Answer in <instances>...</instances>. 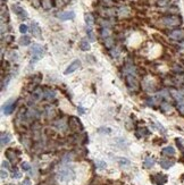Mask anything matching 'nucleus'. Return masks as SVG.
<instances>
[{
  "label": "nucleus",
  "mask_w": 184,
  "mask_h": 185,
  "mask_svg": "<svg viewBox=\"0 0 184 185\" xmlns=\"http://www.w3.org/2000/svg\"><path fill=\"white\" fill-rule=\"evenodd\" d=\"M160 22L167 27H176L182 24V18L177 15H167L163 17Z\"/></svg>",
  "instance_id": "obj_1"
},
{
  "label": "nucleus",
  "mask_w": 184,
  "mask_h": 185,
  "mask_svg": "<svg viewBox=\"0 0 184 185\" xmlns=\"http://www.w3.org/2000/svg\"><path fill=\"white\" fill-rule=\"evenodd\" d=\"M58 179L61 181V182H68L70 179H73L74 177H75V173H74V170L70 167H64V168H61L59 171H58Z\"/></svg>",
  "instance_id": "obj_2"
},
{
  "label": "nucleus",
  "mask_w": 184,
  "mask_h": 185,
  "mask_svg": "<svg viewBox=\"0 0 184 185\" xmlns=\"http://www.w3.org/2000/svg\"><path fill=\"white\" fill-rule=\"evenodd\" d=\"M31 53H32V60L31 64H33L35 61H38L39 59L43 56V48L40 44H33L31 47Z\"/></svg>",
  "instance_id": "obj_3"
},
{
  "label": "nucleus",
  "mask_w": 184,
  "mask_h": 185,
  "mask_svg": "<svg viewBox=\"0 0 184 185\" xmlns=\"http://www.w3.org/2000/svg\"><path fill=\"white\" fill-rule=\"evenodd\" d=\"M125 82H126V85L130 90H133V91H138L139 90V82L136 80V77L133 75V74H126L125 76Z\"/></svg>",
  "instance_id": "obj_4"
},
{
  "label": "nucleus",
  "mask_w": 184,
  "mask_h": 185,
  "mask_svg": "<svg viewBox=\"0 0 184 185\" xmlns=\"http://www.w3.org/2000/svg\"><path fill=\"white\" fill-rule=\"evenodd\" d=\"M171 92H172V95L174 97L176 103H177V108H178V110L184 115V97L180 92L175 91V90H172Z\"/></svg>",
  "instance_id": "obj_5"
},
{
  "label": "nucleus",
  "mask_w": 184,
  "mask_h": 185,
  "mask_svg": "<svg viewBox=\"0 0 184 185\" xmlns=\"http://www.w3.org/2000/svg\"><path fill=\"white\" fill-rule=\"evenodd\" d=\"M168 36L175 41H184V28H176L169 32Z\"/></svg>",
  "instance_id": "obj_6"
},
{
  "label": "nucleus",
  "mask_w": 184,
  "mask_h": 185,
  "mask_svg": "<svg viewBox=\"0 0 184 185\" xmlns=\"http://www.w3.org/2000/svg\"><path fill=\"white\" fill-rule=\"evenodd\" d=\"M81 67V60L79 59H76V60H74L72 64H70L68 67L65 69V72H64V74L65 75H68V74H72V73H74L76 69H79Z\"/></svg>",
  "instance_id": "obj_7"
},
{
  "label": "nucleus",
  "mask_w": 184,
  "mask_h": 185,
  "mask_svg": "<svg viewBox=\"0 0 184 185\" xmlns=\"http://www.w3.org/2000/svg\"><path fill=\"white\" fill-rule=\"evenodd\" d=\"M31 32H32V35L36 38V39H41V36H42V34H41V28H40V26L39 24L36 23V22H32L31 23Z\"/></svg>",
  "instance_id": "obj_8"
},
{
  "label": "nucleus",
  "mask_w": 184,
  "mask_h": 185,
  "mask_svg": "<svg viewBox=\"0 0 184 185\" xmlns=\"http://www.w3.org/2000/svg\"><path fill=\"white\" fill-rule=\"evenodd\" d=\"M11 9H13V11H14L19 18H22V19H26L27 18V13L22 8L21 6H18V5H13Z\"/></svg>",
  "instance_id": "obj_9"
},
{
  "label": "nucleus",
  "mask_w": 184,
  "mask_h": 185,
  "mask_svg": "<svg viewBox=\"0 0 184 185\" xmlns=\"http://www.w3.org/2000/svg\"><path fill=\"white\" fill-rule=\"evenodd\" d=\"M70 127L73 131H79V130H82V128H83L82 124H81V120L76 117L70 118Z\"/></svg>",
  "instance_id": "obj_10"
},
{
  "label": "nucleus",
  "mask_w": 184,
  "mask_h": 185,
  "mask_svg": "<svg viewBox=\"0 0 184 185\" xmlns=\"http://www.w3.org/2000/svg\"><path fill=\"white\" fill-rule=\"evenodd\" d=\"M5 154H6L7 159H8L9 161H11L13 164L17 162L18 154H16V153H15V150H14V149H7V150H6V152H5Z\"/></svg>",
  "instance_id": "obj_11"
},
{
  "label": "nucleus",
  "mask_w": 184,
  "mask_h": 185,
  "mask_svg": "<svg viewBox=\"0 0 184 185\" xmlns=\"http://www.w3.org/2000/svg\"><path fill=\"white\" fill-rule=\"evenodd\" d=\"M14 109H15V103H14L13 100H9L8 102H6V103L4 105V108H2L5 115H10V114L14 111Z\"/></svg>",
  "instance_id": "obj_12"
},
{
  "label": "nucleus",
  "mask_w": 184,
  "mask_h": 185,
  "mask_svg": "<svg viewBox=\"0 0 184 185\" xmlns=\"http://www.w3.org/2000/svg\"><path fill=\"white\" fill-rule=\"evenodd\" d=\"M75 17V13L74 11H63L58 14V18L61 21H68V19H73Z\"/></svg>",
  "instance_id": "obj_13"
},
{
  "label": "nucleus",
  "mask_w": 184,
  "mask_h": 185,
  "mask_svg": "<svg viewBox=\"0 0 184 185\" xmlns=\"http://www.w3.org/2000/svg\"><path fill=\"white\" fill-rule=\"evenodd\" d=\"M43 97H44V93H43V90H42L41 88L35 89L34 91H33V93H32V100L33 101L41 100Z\"/></svg>",
  "instance_id": "obj_14"
},
{
  "label": "nucleus",
  "mask_w": 184,
  "mask_h": 185,
  "mask_svg": "<svg viewBox=\"0 0 184 185\" xmlns=\"http://www.w3.org/2000/svg\"><path fill=\"white\" fill-rule=\"evenodd\" d=\"M0 140H1V147H4L5 144H7V143L10 142V140H11V136H10V134H9V133H7V132H4V133H1Z\"/></svg>",
  "instance_id": "obj_15"
},
{
  "label": "nucleus",
  "mask_w": 184,
  "mask_h": 185,
  "mask_svg": "<svg viewBox=\"0 0 184 185\" xmlns=\"http://www.w3.org/2000/svg\"><path fill=\"white\" fill-rule=\"evenodd\" d=\"M43 93H44V98L47 99V100H53L55 99V91L51 90V89H44L43 90Z\"/></svg>",
  "instance_id": "obj_16"
},
{
  "label": "nucleus",
  "mask_w": 184,
  "mask_h": 185,
  "mask_svg": "<svg viewBox=\"0 0 184 185\" xmlns=\"http://www.w3.org/2000/svg\"><path fill=\"white\" fill-rule=\"evenodd\" d=\"M173 165H174V161H172V160H168V159H161L160 160V166H161L164 169L171 168Z\"/></svg>",
  "instance_id": "obj_17"
},
{
  "label": "nucleus",
  "mask_w": 184,
  "mask_h": 185,
  "mask_svg": "<svg viewBox=\"0 0 184 185\" xmlns=\"http://www.w3.org/2000/svg\"><path fill=\"white\" fill-rule=\"evenodd\" d=\"M85 23L89 26V28H91L93 26V24H94V17H93L92 14H87L85 15Z\"/></svg>",
  "instance_id": "obj_18"
},
{
  "label": "nucleus",
  "mask_w": 184,
  "mask_h": 185,
  "mask_svg": "<svg viewBox=\"0 0 184 185\" xmlns=\"http://www.w3.org/2000/svg\"><path fill=\"white\" fill-rule=\"evenodd\" d=\"M161 153H163L164 156H174V154H175V149H174L173 147H166V148L163 149Z\"/></svg>",
  "instance_id": "obj_19"
},
{
  "label": "nucleus",
  "mask_w": 184,
  "mask_h": 185,
  "mask_svg": "<svg viewBox=\"0 0 184 185\" xmlns=\"http://www.w3.org/2000/svg\"><path fill=\"white\" fill-rule=\"evenodd\" d=\"M155 181L157 182L158 184H164L167 182V176L166 175H161V174H157L155 176Z\"/></svg>",
  "instance_id": "obj_20"
},
{
  "label": "nucleus",
  "mask_w": 184,
  "mask_h": 185,
  "mask_svg": "<svg viewBox=\"0 0 184 185\" xmlns=\"http://www.w3.org/2000/svg\"><path fill=\"white\" fill-rule=\"evenodd\" d=\"M143 164H144V167H146V168H151V167L155 165V159H153L152 157H147Z\"/></svg>",
  "instance_id": "obj_21"
},
{
  "label": "nucleus",
  "mask_w": 184,
  "mask_h": 185,
  "mask_svg": "<svg viewBox=\"0 0 184 185\" xmlns=\"http://www.w3.org/2000/svg\"><path fill=\"white\" fill-rule=\"evenodd\" d=\"M80 48H81V50H83V51L90 50V43H89L88 40L83 39V40L81 41V43H80Z\"/></svg>",
  "instance_id": "obj_22"
},
{
  "label": "nucleus",
  "mask_w": 184,
  "mask_h": 185,
  "mask_svg": "<svg viewBox=\"0 0 184 185\" xmlns=\"http://www.w3.org/2000/svg\"><path fill=\"white\" fill-rule=\"evenodd\" d=\"M19 44L21 46H28L30 43H31V39H30V36H27V35H23L21 39H19Z\"/></svg>",
  "instance_id": "obj_23"
},
{
  "label": "nucleus",
  "mask_w": 184,
  "mask_h": 185,
  "mask_svg": "<svg viewBox=\"0 0 184 185\" xmlns=\"http://www.w3.org/2000/svg\"><path fill=\"white\" fill-rule=\"evenodd\" d=\"M41 4H42L44 9H49L53 7V1H51V0H42Z\"/></svg>",
  "instance_id": "obj_24"
},
{
  "label": "nucleus",
  "mask_w": 184,
  "mask_h": 185,
  "mask_svg": "<svg viewBox=\"0 0 184 185\" xmlns=\"http://www.w3.org/2000/svg\"><path fill=\"white\" fill-rule=\"evenodd\" d=\"M96 165L99 169H105L106 167H107V165H106L105 161H101V160H97Z\"/></svg>",
  "instance_id": "obj_25"
},
{
  "label": "nucleus",
  "mask_w": 184,
  "mask_h": 185,
  "mask_svg": "<svg viewBox=\"0 0 184 185\" xmlns=\"http://www.w3.org/2000/svg\"><path fill=\"white\" fill-rule=\"evenodd\" d=\"M87 33H88L89 38H90V41H94V40H96V38H94V34H93V31H92L91 28H88Z\"/></svg>",
  "instance_id": "obj_26"
},
{
  "label": "nucleus",
  "mask_w": 184,
  "mask_h": 185,
  "mask_svg": "<svg viewBox=\"0 0 184 185\" xmlns=\"http://www.w3.org/2000/svg\"><path fill=\"white\" fill-rule=\"evenodd\" d=\"M21 176H22V174L19 173V170L17 168H15L13 170V177L14 178H21Z\"/></svg>",
  "instance_id": "obj_27"
},
{
  "label": "nucleus",
  "mask_w": 184,
  "mask_h": 185,
  "mask_svg": "<svg viewBox=\"0 0 184 185\" xmlns=\"http://www.w3.org/2000/svg\"><path fill=\"white\" fill-rule=\"evenodd\" d=\"M19 32L25 34L27 32V26L25 25V24H21V26H19Z\"/></svg>",
  "instance_id": "obj_28"
},
{
  "label": "nucleus",
  "mask_w": 184,
  "mask_h": 185,
  "mask_svg": "<svg viewBox=\"0 0 184 185\" xmlns=\"http://www.w3.org/2000/svg\"><path fill=\"white\" fill-rule=\"evenodd\" d=\"M161 109L164 111H167V110H171V106L167 103V102H163L161 103Z\"/></svg>",
  "instance_id": "obj_29"
},
{
  "label": "nucleus",
  "mask_w": 184,
  "mask_h": 185,
  "mask_svg": "<svg viewBox=\"0 0 184 185\" xmlns=\"http://www.w3.org/2000/svg\"><path fill=\"white\" fill-rule=\"evenodd\" d=\"M22 168H23V170H25V171H28V170L31 169V166H30V164H27V162H23V164H22Z\"/></svg>",
  "instance_id": "obj_30"
},
{
  "label": "nucleus",
  "mask_w": 184,
  "mask_h": 185,
  "mask_svg": "<svg viewBox=\"0 0 184 185\" xmlns=\"http://www.w3.org/2000/svg\"><path fill=\"white\" fill-rule=\"evenodd\" d=\"M1 179H6L7 178V176H8V173L5 170V168H1Z\"/></svg>",
  "instance_id": "obj_31"
},
{
  "label": "nucleus",
  "mask_w": 184,
  "mask_h": 185,
  "mask_svg": "<svg viewBox=\"0 0 184 185\" xmlns=\"http://www.w3.org/2000/svg\"><path fill=\"white\" fill-rule=\"evenodd\" d=\"M118 161H119V164H121V165H126V166H127V165H130V161H129L127 159H125V158H119Z\"/></svg>",
  "instance_id": "obj_32"
},
{
  "label": "nucleus",
  "mask_w": 184,
  "mask_h": 185,
  "mask_svg": "<svg viewBox=\"0 0 184 185\" xmlns=\"http://www.w3.org/2000/svg\"><path fill=\"white\" fill-rule=\"evenodd\" d=\"M105 44L107 46V48H110L112 47V44H113V40L110 39V38H107L105 41Z\"/></svg>",
  "instance_id": "obj_33"
},
{
  "label": "nucleus",
  "mask_w": 184,
  "mask_h": 185,
  "mask_svg": "<svg viewBox=\"0 0 184 185\" xmlns=\"http://www.w3.org/2000/svg\"><path fill=\"white\" fill-rule=\"evenodd\" d=\"M32 1V5L34 6L35 8H38L39 6H40V4H41V1L40 0H31Z\"/></svg>",
  "instance_id": "obj_34"
},
{
  "label": "nucleus",
  "mask_w": 184,
  "mask_h": 185,
  "mask_svg": "<svg viewBox=\"0 0 184 185\" xmlns=\"http://www.w3.org/2000/svg\"><path fill=\"white\" fill-rule=\"evenodd\" d=\"M22 185H32V184H31V181H30V178H25V179L22 182Z\"/></svg>",
  "instance_id": "obj_35"
},
{
  "label": "nucleus",
  "mask_w": 184,
  "mask_h": 185,
  "mask_svg": "<svg viewBox=\"0 0 184 185\" xmlns=\"http://www.w3.org/2000/svg\"><path fill=\"white\" fill-rule=\"evenodd\" d=\"M2 168H7V169H9L10 168V166H9V164L7 162V161H2Z\"/></svg>",
  "instance_id": "obj_36"
},
{
  "label": "nucleus",
  "mask_w": 184,
  "mask_h": 185,
  "mask_svg": "<svg viewBox=\"0 0 184 185\" xmlns=\"http://www.w3.org/2000/svg\"><path fill=\"white\" fill-rule=\"evenodd\" d=\"M167 1H168V0H159L158 2H159V5H165Z\"/></svg>",
  "instance_id": "obj_37"
},
{
  "label": "nucleus",
  "mask_w": 184,
  "mask_h": 185,
  "mask_svg": "<svg viewBox=\"0 0 184 185\" xmlns=\"http://www.w3.org/2000/svg\"><path fill=\"white\" fill-rule=\"evenodd\" d=\"M80 111V112H81V114H83V111H84V110H83V108H81V107H80L79 109H77Z\"/></svg>",
  "instance_id": "obj_38"
},
{
  "label": "nucleus",
  "mask_w": 184,
  "mask_h": 185,
  "mask_svg": "<svg viewBox=\"0 0 184 185\" xmlns=\"http://www.w3.org/2000/svg\"><path fill=\"white\" fill-rule=\"evenodd\" d=\"M6 1H7V0H1V5H4V4L6 2Z\"/></svg>",
  "instance_id": "obj_39"
},
{
  "label": "nucleus",
  "mask_w": 184,
  "mask_h": 185,
  "mask_svg": "<svg viewBox=\"0 0 184 185\" xmlns=\"http://www.w3.org/2000/svg\"><path fill=\"white\" fill-rule=\"evenodd\" d=\"M38 185H48L47 183H40V184H38Z\"/></svg>",
  "instance_id": "obj_40"
},
{
  "label": "nucleus",
  "mask_w": 184,
  "mask_h": 185,
  "mask_svg": "<svg viewBox=\"0 0 184 185\" xmlns=\"http://www.w3.org/2000/svg\"><path fill=\"white\" fill-rule=\"evenodd\" d=\"M182 93H183V94H184V88H183V90H182Z\"/></svg>",
  "instance_id": "obj_41"
},
{
  "label": "nucleus",
  "mask_w": 184,
  "mask_h": 185,
  "mask_svg": "<svg viewBox=\"0 0 184 185\" xmlns=\"http://www.w3.org/2000/svg\"><path fill=\"white\" fill-rule=\"evenodd\" d=\"M8 185H13V184H8Z\"/></svg>",
  "instance_id": "obj_42"
}]
</instances>
